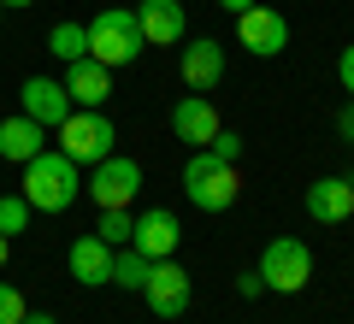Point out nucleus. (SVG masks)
Wrapping results in <instances>:
<instances>
[{"mask_svg":"<svg viewBox=\"0 0 354 324\" xmlns=\"http://www.w3.org/2000/svg\"><path fill=\"white\" fill-rule=\"evenodd\" d=\"M24 295H18V283H0V324H18V318H24Z\"/></svg>","mask_w":354,"mask_h":324,"instance_id":"4be33fe9","label":"nucleus"},{"mask_svg":"<svg viewBox=\"0 0 354 324\" xmlns=\"http://www.w3.org/2000/svg\"><path fill=\"white\" fill-rule=\"evenodd\" d=\"M307 212H313L319 225H342L354 212V189L342 177H319V183H307Z\"/></svg>","mask_w":354,"mask_h":324,"instance_id":"2eb2a0df","label":"nucleus"},{"mask_svg":"<svg viewBox=\"0 0 354 324\" xmlns=\"http://www.w3.org/2000/svg\"><path fill=\"white\" fill-rule=\"evenodd\" d=\"M177 242H183V230H177V212H165V207L142 212L136 225H130V248H136L142 260H171Z\"/></svg>","mask_w":354,"mask_h":324,"instance_id":"9d476101","label":"nucleus"},{"mask_svg":"<svg viewBox=\"0 0 354 324\" xmlns=\"http://www.w3.org/2000/svg\"><path fill=\"white\" fill-rule=\"evenodd\" d=\"M136 30H142V41H153V48L183 41V30H189L183 0H142V6H136Z\"/></svg>","mask_w":354,"mask_h":324,"instance_id":"ddd939ff","label":"nucleus"},{"mask_svg":"<svg viewBox=\"0 0 354 324\" xmlns=\"http://www.w3.org/2000/svg\"><path fill=\"white\" fill-rule=\"evenodd\" d=\"M348 189H354V177H348Z\"/></svg>","mask_w":354,"mask_h":324,"instance_id":"7c9ffc66","label":"nucleus"},{"mask_svg":"<svg viewBox=\"0 0 354 324\" xmlns=\"http://www.w3.org/2000/svg\"><path fill=\"white\" fill-rule=\"evenodd\" d=\"M142 189V165L124 160V153H106L101 165H95V177H88V195H95V207L113 212V207H130Z\"/></svg>","mask_w":354,"mask_h":324,"instance_id":"423d86ee","label":"nucleus"},{"mask_svg":"<svg viewBox=\"0 0 354 324\" xmlns=\"http://www.w3.org/2000/svg\"><path fill=\"white\" fill-rule=\"evenodd\" d=\"M307 277H313V254H307V242H295V236L266 242V254H260V283L266 289L295 295V289H307Z\"/></svg>","mask_w":354,"mask_h":324,"instance_id":"39448f33","label":"nucleus"},{"mask_svg":"<svg viewBox=\"0 0 354 324\" xmlns=\"http://www.w3.org/2000/svg\"><path fill=\"white\" fill-rule=\"evenodd\" d=\"M218 6H225V12H236V18H242V12H248V6H254V0H218Z\"/></svg>","mask_w":354,"mask_h":324,"instance_id":"bb28decb","label":"nucleus"},{"mask_svg":"<svg viewBox=\"0 0 354 324\" xmlns=\"http://www.w3.org/2000/svg\"><path fill=\"white\" fill-rule=\"evenodd\" d=\"M213 153H218V160H230V165H236V153H242V136L218 130V136H213Z\"/></svg>","mask_w":354,"mask_h":324,"instance_id":"5701e85b","label":"nucleus"},{"mask_svg":"<svg viewBox=\"0 0 354 324\" xmlns=\"http://www.w3.org/2000/svg\"><path fill=\"white\" fill-rule=\"evenodd\" d=\"M337 130H342V142H354V106H342V113H337Z\"/></svg>","mask_w":354,"mask_h":324,"instance_id":"a878e982","label":"nucleus"},{"mask_svg":"<svg viewBox=\"0 0 354 324\" xmlns=\"http://www.w3.org/2000/svg\"><path fill=\"white\" fill-rule=\"evenodd\" d=\"M6 248H12V236H0V265H6Z\"/></svg>","mask_w":354,"mask_h":324,"instance_id":"c756f323","label":"nucleus"},{"mask_svg":"<svg viewBox=\"0 0 354 324\" xmlns=\"http://www.w3.org/2000/svg\"><path fill=\"white\" fill-rule=\"evenodd\" d=\"M236 189H242L236 165L218 160L213 148H195L189 160H183V195H189L201 212H225L230 200H236Z\"/></svg>","mask_w":354,"mask_h":324,"instance_id":"f03ea898","label":"nucleus"},{"mask_svg":"<svg viewBox=\"0 0 354 324\" xmlns=\"http://www.w3.org/2000/svg\"><path fill=\"white\" fill-rule=\"evenodd\" d=\"M236 295H242V301H254V295H266V283H260V271H242V277H236Z\"/></svg>","mask_w":354,"mask_h":324,"instance_id":"b1692460","label":"nucleus"},{"mask_svg":"<svg viewBox=\"0 0 354 324\" xmlns=\"http://www.w3.org/2000/svg\"><path fill=\"white\" fill-rule=\"evenodd\" d=\"M142 301H148L160 318H177V312L189 307V271L177 260H153L148 265V277H142V289H136Z\"/></svg>","mask_w":354,"mask_h":324,"instance_id":"0eeeda50","label":"nucleus"},{"mask_svg":"<svg viewBox=\"0 0 354 324\" xmlns=\"http://www.w3.org/2000/svg\"><path fill=\"white\" fill-rule=\"evenodd\" d=\"M236 41L248 53H260V59H278V53L290 48V18L272 12V6H248V12L236 18Z\"/></svg>","mask_w":354,"mask_h":324,"instance_id":"6e6552de","label":"nucleus"},{"mask_svg":"<svg viewBox=\"0 0 354 324\" xmlns=\"http://www.w3.org/2000/svg\"><path fill=\"white\" fill-rule=\"evenodd\" d=\"M0 6H18V12H24V6H36V0H0Z\"/></svg>","mask_w":354,"mask_h":324,"instance_id":"c85d7f7f","label":"nucleus"},{"mask_svg":"<svg viewBox=\"0 0 354 324\" xmlns=\"http://www.w3.org/2000/svg\"><path fill=\"white\" fill-rule=\"evenodd\" d=\"M41 153V124L36 118H6V124H0V160H12V165H30Z\"/></svg>","mask_w":354,"mask_h":324,"instance_id":"f3484780","label":"nucleus"},{"mask_svg":"<svg viewBox=\"0 0 354 324\" xmlns=\"http://www.w3.org/2000/svg\"><path fill=\"white\" fill-rule=\"evenodd\" d=\"M18 100H24V118H36L41 130H59L65 118H71V95H65V83H53V77H30V83L18 88Z\"/></svg>","mask_w":354,"mask_h":324,"instance_id":"9b49d317","label":"nucleus"},{"mask_svg":"<svg viewBox=\"0 0 354 324\" xmlns=\"http://www.w3.org/2000/svg\"><path fill=\"white\" fill-rule=\"evenodd\" d=\"M148 265H153V260H142L136 248H124V254L113 248V283H118V289H142V277H148Z\"/></svg>","mask_w":354,"mask_h":324,"instance_id":"6ab92c4d","label":"nucleus"},{"mask_svg":"<svg viewBox=\"0 0 354 324\" xmlns=\"http://www.w3.org/2000/svg\"><path fill=\"white\" fill-rule=\"evenodd\" d=\"M337 71H342V88L354 95V48H342V59H337Z\"/></svg>","mask_w":354,"mask_h":324,"instance_id":"393cba45","label":"nucleus"},{"mask_svg":"<svg viewBox=\"0 0 354 324\" xmlns=\"http://www.w3.org/2000/svg\"><path fill=\"white\" fill-rule=\"evenodd\" d=\"M218 77H225V48H218V41H207V36L189 41V48H183V83H189L195 95H207Z\"/></svg>","mask_w":354,"mask_h":324,"instance_id":"dca6fc26","label":"nucleus"},{"mask_svg":"<svg viewBox=\"0 0 354 324\" xmlns=\"http://www.w3.org/2000/svg\"><path fill=\"white\" fill-rule=\"evenodd\" d=\"M142 48H148V41H142V30H136V12H124V6H106V12L88 18V59H101L106 71L130 65Z\"/></svg>","mask_w":354,"mask_h":324,"instance_id":"7ed1b4c3","label":"nucleus"},{"mask_svg":"<svg viewBox=\"0 0 354 324\" xmlns=\"http://www.w3.org/2000/svg\"><path fill=\"white\" fill-rule=\"evenodd\" d=\"M30 225V200L24 195H0V236H18Z\"/></svg>","mask_w":354,"mask_h":324,"instance_id":"aec40b11","label":"nucleus"},{"mask_svg":"<svg viewBox=\"0 0 354 324\" xmlns=\"http://www.w3.org/2000/svg\"><path fill=\"white\" fill-rule=\"evenodd\" d=\"M113 118L106 113H88V106H71V118L59 124V153L77 165H101L106 153H113Z\"/></svg>","mask_w":354,"mask_h":324,"instance_id":"20e7f679","label":"nucleus"},{"mask_svg":"<svg viewBox=\"0 0 354 324\" xmlns=\"http://www.w3.org/2000/svg\"><path fill=\"white\" fill-rule=\"evenodd\" d=\"M65 95H71V106L101 113L106 100H113V71H106L101 59H71L65 65Z\"/></svg>","mask_w":354,"mask_h":324,"instance_id":"f8f14e48","label":"nucleus"},{"mask_svg":"<svg viewBox=\"0 0 354 324\" xmlns=\"http://www.w3.org/2000/svg\"><path fill=\"white\" fill-rule=\"evenodd\" d=\"M77 195H83V183H77V160H65L59 148H41L36 160L24 165V200H30V212H65Z\"/></svg>","mask_w":354,"mask_h":324,"instance_id":"f257e3e1","label":"nucleus"},{"mask_svg":"<svg viewBox=\"0 0 354 324\" xmlns=\"http://www.w3.org/2000/svg\"><path fill=\"white\" fill-rule=\"evenodd\" d=\"M171 130H177V142H189V148H213V136L225 124H218V106L207 95H183L171 106Z\"/></svg>","mask_w":354,"mask_h":324,"instance_id":"1a4fd4ad","label":"nucleus"},{"mask_svg":"<svg viewBox=\"0 0 354 324\" xmlns=\"http://www.w3.org/2000/svg\"><path fill=\"white\" fill-rule=\"evenodd\" d=\"M130 225H136V218H130L124 207H113V212H101V230H95V236H101L106 248H118V242H130Z\"/></svg>","mask_w":354,"mask_h":324,"instance_id":"412c9836","label":"nucleus"},{"mask_svg":"<svg viewBox=\"0 0 354 324\" xmlns=\"http://www.w3.org/2000/svg\"><path fill=\"white\" fill-rule=\"evenodd\" d=\"M71 277L88 283V289H106L113 283V248L101 236H77L71 242Z\"/></svg>","mask_w":354,"mask_h":324,"instance_id":"4468645a","label":"nucleus"},{"mask_svg":"<svg viewBox=\"0 0 354 324\" xmlns=\"http://www.w3.org/2000/svg\"><path fill=\"white\" fill-rule=\"evenodd\" d=\"M48 53L53 59H88V24H53L48 30Z\"/></svg>","mask_w":354,"mask_h":324,"instance_id":"a211bd4d","label":"nucleus"},{"mask_svg":"<svg viewBox=\"0 0 354 324\" xmlns=\"http://www.w3.org/2000/svg\"><path fill=\"white\" fill-rule=\"evenodd\" d=\"M18 324H59V318H48V312H24Z\"/></svg>","mask_w":354,"mask_h":324,"instance_id":"cd10ccee","label":"nucleus"}]
</instances>
